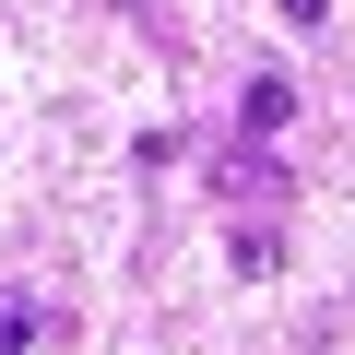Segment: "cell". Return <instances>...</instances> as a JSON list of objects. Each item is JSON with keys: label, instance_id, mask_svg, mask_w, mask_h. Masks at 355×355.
Listing matches in <instances>:
<instances>
[{"label": "cell", "instance_id": "6da1fadb", "mask_svg": "<svg viewBox=\"0 0 355 355\" xmlns=\"http://www.w3.org/2000/svg\"><path fill=\"white\" fill-rule=\"evenodd\" d=\"M0 355H36V296L0 284Z\"/></svg>", "mask_w": 355, "mask_h": 355}, {"label": "cell", "instance_id": "7a4b0ae2", "mask_svg": "<svg viewBox=\"0 0 355 355\" xmlns=\"http://www.w3.org/2000/svg\"><path fill=\"white\" fill-rule=\"evenodd\" d=\"M225 261H237V272H249V284H261V272H272V261H284V237H272V225H237V237H225Z\"/></svg>", "mask_w": 355, "mask_h": 355}, {"label": "cell", "instance_id": "3957f363", "mask_svg": "<svg viewBox=\"0 0 355 355\" xmlns=\"http://www.w3.org/2000/svg\"><path fill=\"white\" fill-rule=\"evenodd\" d=\"M272 12H284V24H331V0H272Z\"/></svg>", "mask_w": 355, "mask_h": 355}]
</instances>
